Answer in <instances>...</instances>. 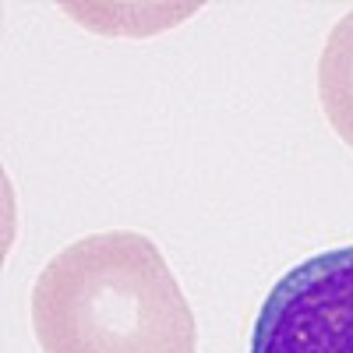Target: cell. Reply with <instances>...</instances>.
Here are the masks:
<instances>
[{
  "instance_id": "cell-1",
  "label": "cell",
  "mask_w": 353,
  "mask_h": 353,
  "mask_svg": "<svg viewBox=\"0 0 353 353\" xmlns=\"http://www.w3.org/2000/svg\"><path fill=\"white\" fill-rule=\"evenodd\" d=\"M43 353H198L194 311L156 241L134 230L81 237L32 286Z\"/></svg>"
},
{
  "instance_id": "cell-2",
  "label": "cell",
  "mask_w": 353,
  "mask_h": 353,
  "mask_svg": "<svg viewBox=\"0 0 353 353\" xmlns=\"http://www.w3.org/2000/svg\"><path fill=\"white\" fill-rule=\"evenodd\" d=\"M248 353H353V244L311 254L269 290Z\"/></svg>"
},
{
  "instance_id": "cell-3",
  "label": "cell",
  "mask_w": 353,
  "mask_h": 353,
  "mask_svg": "<svg viewBox=\"0 0 353 353\" xmlns=\"http://www.w3.org/2000/svg\"><path fill=\"white\" fill-rule=\"evenodd\" d=\"M318 99L332 131L353 149V8L336 21L318 61Z\"/></svg>"
}]
</instances>
